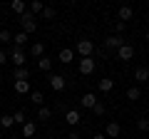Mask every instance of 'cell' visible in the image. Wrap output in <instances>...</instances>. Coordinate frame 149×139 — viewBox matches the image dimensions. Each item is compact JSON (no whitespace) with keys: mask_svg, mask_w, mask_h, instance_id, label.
<instances>
[{"mask_svg":"<svg viewBox=\"0 0 149 139\" xmlns=\"http://www.w3.org/2000/svg\"><path fill=\"white\" fill-rule=\"evenodd\" d=\"M20 25H22V32H25V35H30V32L37 30V17L27 10L25 15H20Z\"/></svg>","mask_w":149,"mask_h":139,"instance_id":"obj_1","label":"cell"},{"mask_svg":"<svg viewBox=\"0 0 149 139\" xmlns=\"http://www.w3.org/2000/svg\"><path fill=\"white\" fill-rule=\"evenodd\" d=\"M47 85H50V90H52V92H62L65 87H67V80H65L62 75H50L47 77Z\"/></svg>","mask_w":149,"mask_h":139,"instance_id":"obj_2","label":"cell"},{"mask_svg":"<svg viewBox=\"0 0 149 139\" xmlns=\"http://www.w3.org/2000/svg\"><path fill=\"white\" fill-rule=\"evenodd\" d=\"M74 50H77V55H82V57H92V52H95V42H92V40H80Z\"/></svg>","mask_w":149,"mask_h":139,"instance_id":"obj_3","label":"cell"},{"mask_svg":"<svg viewBox=\"0 0 149 139\" xmlns=\"http://www.w3.org/2000/svg\"><path fill=\"white\" fill-rule=\"evenodd\" d=\"M122 45H124L122 35H109V38H104V50H114V52H117Z\"/></svg>","mask_w":149,"mask_h":139,"instance_id":"obj_4","label":"cell"},{"mask_svg":"<svg viewBox=\"0 0 149 139\" xmlns=\"http://www.w3.org/2000/svg\"><path fill=\"white\" fill-rule=\"evenodd\" d=\"M132 57H134V45L124 42L122 47L117 50V60H122V62H127V60H132Z\"/></svg>","mask_w":149,"mask_h":139,"instance_id":"obj_5","label":"cell"},{"mask_svg":"<svg viewBox=\"0 0 149 139\" xmlns=\"http://www.w3.org/2000/svg\"><path fill=\"white\" fill-rule=\"evenodd\" d=\"M95 67H97L95 57H82V60H80V72H82V75H92Z\"/></svg>","mask_w":149,"mask_h":139,"instance_id":"obj_6","label":"cell"},{"mask_svg":"<svg viewBox=\"0 0 149 139\" xmlns=\"http://www.w3.org/2000/svg\"><path fill=\"white\" fill-rule=\"evenodd\" d=\"M119 134H122V127H119L117 122H107V127H104V137L107 139H117Z\"/></svg>","mask_w":149,"mask_h":139,"instance_id":"obj_7","label":"cell"},{"mask_svg":"<svg viewBox=\"0 0 149 139\" xmlns=\"http://www.w3.org/2000/svg\"><path fill=\"white\" fill-rule=\"evenodd\" d=\"M80 119H82L80 109H67V112H65V122H67L70 127H77V124H80Z\"/></svg>","mask_w":149,"mask_h":139,"instance_id":"obj_8","label":"cell"},{"mask_svg":"<svg viewBox=\"0 0 149 139\" xmlns=\"http://www.w3.org/2000/svg\"><path fill=\"white\" fill-rule=\"evenodd\" d=\"M97 102H100V99L95 97V92H85V95L80 97V104H82L85 109H92V107L97 104Z\"/></svg>","mask_w":149,"mask_h":139,"instance_id":"obj_9","label":"cell"},{"mask_svg":"<svg viewBox=\"0 0 149 139\" xmlns=\"http://www.w3.org/2000/svg\"><path fill=\"white\" fill-rule=\"evenodd\" d=\"M132 17H134V10H132L129 5H122V8L117 10V20H119V22H127V20H132Z\"/></svg>","mask_w":149,"mask_h":139,"instance_id":"obj_10","label":"cell"},{"mask_svg":"<svg viewBox=\"0 0 149 139\" xmlns=\"http://www.w3.org/2000/svg\"><path fill=\"white\" fill-rule=\"evenodd\" d=\"M57 60H60L62 65H70V62L74 60V50H72V47H62V50H60V55H57Z\"/></svg>","mask_w":149,"mask_h":139,"instance_id":"obj_11","label":"cell"},{"mask_svg":"<svg viewBox=\"0 0 149 139\" xmlns=\"http://www.w3.org/2000/svg\"><path fill=\"white\" fill-rule=\"evenodd\" d=\"M10 60L15 62V67H22V65H25V52H22L20 47H13V52H10Z\"/></svg>","mask_w":149,"mask_h":139,"instance_id":"obj_12","label":"cell"},{"mask_svg":"<svg viewBox=\"0 0 149 139\" xmlns=\"http://www.w3.org/2000/svg\"><path fill=\"white\" fill-rule=\"evenodd\" d=\"M10 10L20 17V15H25V13H27V3H22V0H13V3H10Z\"/></svg>","mask_w":149,"mask_h":139,"instance_id":"obj_13","label":"cell"},{"mask_svg":"<svg viewBox=\"0 0 149 139\" xmlns=\"http://www.w3.org/2000/svg\"><path fill=\"white\" fill-rule=\"evenodd\" d=\"M35 129H37V124H35V122H30V119H27V122L22 124V137H25V139L35 137Z\"/></svg>","mask_w":149,"mask_h":139,"instance_id":"obj_14","label":"cell"},{"mask_svg":"<svg viewBox=\"0 0 149 139\" xmlns=\"http://www.w3.org/2000/svg\"><path fill=\"white\" fill-rule=\"evenodd\" d=\"M134 80L137 82H149V67H137L134 70Z\"/></svg>","mask_w":149,"mask_h":139,"instance_id":"obj_15","label":"cell"},{"mask_svg":"<svg viewBox=\"0 0 149 139\" xmlns=\"http://www.w3.org/2000/svg\"><path fill=\"white\" fill-rule=\"evenodd\" d=\"M27 10H30L32 13V15H42V10H45V5H42V3H40V0H32V3H27Z\"/></svg>","mask_w":149,"mask_h":139,"instance_id":"obj_16","label":"cell"},{"mask_svg":"<svg viewBox=\"0 0 149 139\" xmlns=\"http://www.w3.org/2000/svg\"><path fill=\"white\" fill-rule=\"evenodd\" d=\"M27 77H30V70H27V67H15V70H13V80H27Z\"/></svg>","mask_w":149,"mask_h":139,"instance_id":"obj_17","label":"cell"},{"mask_svg":"<svg viewBox=\"0 0 149 139\" xmlns=\"http://www.w3.org/2000/svg\"><path fill=\"white\" fill-rule=\"evenodd\" d=\"M37 70L50 72V70H52V57H47V55H45V57H40V60H37Z\"/></svg>","mask_w":149,"mask_h":139,"instance_id":"obj_18","label":"cell"},{"mask_svg":"<svg viewBox=\"0 0 149 139\" xmlns=\"http://www.w3.org/2000/svg\"><path fill=\"white\" fill-rule=\"evenodd\" d=\"M30 55H32V57H37V60H40V57H45V45H42V42H32Z\"/></svg>","mask_w":149,"mask_h":139,"instance_id":"obj_19","label":"cell"},{"mask_svg":"<svg viewBox=\"0 0 149 139\" xmlns=\"http://www.w3.org/2000/svg\"><path fill=\"white\" fill-rule=\"evenodd\" d=\"M30 102H32V104H37V107H42V104H45V95H42L40 90L30 92Z\"/></svg>","mask_w":149,"mask_h":139,"instance_id":"obj_20","label":"cell"},{"mask_svg":"<svg viewBox=\"0 0 149 139\" xmlns=\"http://www.w3.org/2000/svg\"><path fill=\"white\" fill-rule=\"evenodd\" d=\"M15 92L17 95H27V92H30V82L27 80H17L15 82Z\"/></svg>","mask_w":149,"mask_h":139,"instance_id":"obj_21","label":"cell"},{"mask_svg":"<svg viewBox=\"0 0 149 139\" xmlns=\"http://www.w3.org/2000/svg\"><path fill=\"white\" fill-rule=\"evenodd\" d=\"M10 127H15L13 114H3V117H0V129H10Z\"/></svg>","mask_w":149,"mask_h":139,"instance_id":"obj_22","label":"cell"},{"mask_svg":"<svg viewBox=\"0 0 149 139\" xmlns=\"http://www.w3.org/2000/svg\"><path fill=\"white\" fill-rule=\"evenodd\" d=\"M100 92H109L112 87H114V80H112V77H104V80H100Z\"/></svg>","mask_w":149,"mask_h":139,"instance_id":"obj_23","label":"cell"},{"mask_svg":"<svg viewBox=\"0 0 149 139\" xmlns=\"http://www.w3.org/2000/svg\"><path fill=\"white\" fill-rule=\"evenodd\" d=\"M50 117H52V109H50V107H40V109H37V119H42V122H45V119H50Z\"/></svg>","mask_w":149,"mask_h":139,"instance_id":"obj_24","label":"cell"},{"mask_svg":"<svg viewBox=\"0 0 149 139\" xmlns=\"http://www.w3.org/2000/svg\"><path fill=\"white\" fill-rule=\"evenodd\" d=\"M139 97H142V92H139V87H129V90H127V99H132V102H137Z\"/></svg>","mask_w":149,"mask_h":139,"instance_id":"obj_25","label":"cell"},{"mask_svg":"<svg viewBox=\"0 0 149 139\" xmlns=\"http://www.w3.org/2000/svg\"><path fill=\"white\" fill-rule=\"evenodd\" d=\"M13 42H15V47H20V45H25V42H27V35H25V32H15Z\"/></svg>","mask_w":149,"mask_h":139,"instance_id":"obj_26","label":"cell"},{"mask_svg":"<svg viewBox=\"0 0 149 139\" xmlns=\"http://www.w3.org/2000/svg\"><path fill=\"white\" fill-rule=\"evenodd\" d=\"M137 129H139V132H149V119L147 117H139L137 119Z\"/></svg>","mask_w":149,"mask_h":139,"instance_id":"obj_27","label":"cell"},{"mask_svg":"<svg viewBox=\"0 0 149 139\" xmlns=\"http://www.w3.org/2000/svg\"><path fill=\"white\" fill-rule=\"evenodd\" d=\"M13 119H15V124H25L27 119H25V112H22V109H17L15 114H13Z\"/></svg>","mask_w":149,"mask_h":139,"instance_id":"obj_28","label":"cell"},{"mask_svg":"<svg viewBox=\"0 0 149 139\" xmlns=\"http://www.w3.org/2000/svg\"><path fill=\"white\" fill-rule=\"evenodd\" d=\"M0 42H13V32L10 30H0Z\"/></svg>","mask_w":149,"mask_h":139,"instance_id":"obj_29","label":"cell"},{"mask_svg":"<svg viewBox=\"0 0 149 139\" xmlns=\"http://www.w3.org/2000/svg\"><path fill=\"white\" fill-rule=\"evenodd\" d=\"M92 112H95V114H97V117H102V114H104V112H107V107H104V104H102V102H97L95 107H92Z\"/></svg>","mask_w":149,"mask_h":139,"instance_id":"obj_30","label":"cell"},{"mask_svg":"<svg viewBox=\"0 0 149 139\" xmlns=\"http://www.w3.org/2000/svg\"><path fill=\"white\" fill-rule=\"evenodd\" d=\"M42 17H45V20H52V17H55V8L45 5V10H42Z\"/></svg>","mask_w":149,"mask_h":139,"instance_id":"obj_31","label":"cell"},{"mask_svg":"<svg viewBox=\"0 0 149 139\" xmlns=\"http://www.w3.org/2000/svg\"><path fill=\"white\" fill-rule=\"evenodd\" d=\"M124 27H127V22H114V35H122V32H124Z\"/></svg>","mask_w":149,"mask_h":139,"instance_id":"obj_32","label":"cell"},{"mask_svg":"<svg viewBox=\"0 0 149 139\" xmlns=\"http://www.w3.org/2000/svg\"><path fill=\"white\" fill-rule=\"evenodd\" d=\"M8 62V52H5V50H0V65H5Z\"/></svg>","mask_w":149,"mask_h":139,"instance_id":"obj_33","label":"cell"},{"mask_svg":"<svg viewBox=\"0 0 149 139\" xmlns=\"http://www.w3.org/2000/svg\"><path fill=\"white\" fill-rule=\"evenodd\" d=\"M67 139H80V132H77V129H72V132L67 134Z\"/></svg>","mask_w":149,"mask_h":139,"instance_id":"obj_34","label":"cell"},{"mask_svg":"<svg viewBox=\"0 0 149 139\" xmlns=\"http://www.w3.org/2000/svg\"><path fill=\"white\" fill-rule=\"evenodd\" d=\"M92 139H107V137H104V132H100V134H95Z\"/></svg>","mask_w":149,"mask_h":139,"instance_id":"obj_35","label":"cell"},{"mask_svg":"<svg viewBox=\"0 0 149 139\" xmlns=\"http://www.w3.org/2000/svg\"><path fill=\"white\" fill-rule=\"evenodd\" d=\"M144 40H147V42H149V30H147V32H144Z\"/></svg>","mask_w":149,"mask_h":139,"instance_id":"obj_36","label":"cell"},{"mask_svg":"<svg viewBox=\"0 0 149 139\" xmlns=\"http://www.w3.org/2000/svg\"><path fill=\"white\" fill-rule=\"evenodd\" d=\"M10 139H20V137H15V134H13V137H10Z\"/></svg>","mask_w":149,"mask_h":139,"instance_id":"obj_37","label":"cell"},{"mask_svg":"<svg viewBox=\"0 0 149 139\" xmlns=\"http://www.w3.org/2000/svg\"><path fill=\"white\" fill-rule=\"evenodd\" d=\"M0 85H3V75H0Z\"/></svg>","mask_w":149,"mask_h":139,"instance_id":"obj_38","label":"cell"},{"mask_svg":"<svg viewBox=\"0 0 149 139\" xmlns=\"http://www.w3.org/2000/svg\"><path fill=\"white\" fill-rule=\"evenodd\" d=\"M0 139H3V129H0Z\"/></svg>","mask_w":149,"mask_h":139,"instance_id":"obj_39","label":"cell"}]
</instances>
